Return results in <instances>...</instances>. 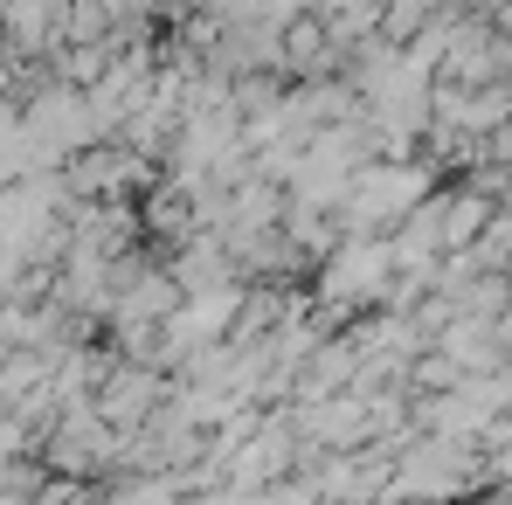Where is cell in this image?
I'll return each mask as SVG.
<instances>
[{"label":"cell","instance_id":"7a4b0ae2","mask_svg":"<svg viewBox=\"0 0 512 505\" xmlns=\"http://www.w3.org/2000/svg\"><path fill=\"white\" fill-rule=\"evenodd\" d=\"M326 277H333V284H326L333 298H360V291H381V277H388V250H367V243H353V250H346L340 263L326 270Z\"/></svg>","mask_w":512,"mask_h":505},{"label":"cell","instance_id":"6da1fadb","mask_svg":"<svg viewBox=\"0 0 512 505\" xmlns=\"http://www.w3.org/2000/svg\"><path fill=\"white\" fill-rule=\"evenodd\" d=\"M423 194V167H367V180L353 187V215L360 222H388Z\"/></svg>","mask_w":512,"mask_h":505}]
</instances>
